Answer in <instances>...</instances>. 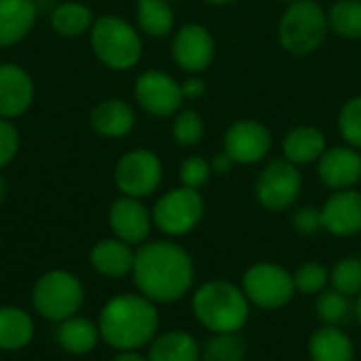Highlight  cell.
<instances>
[{"label": "cell", "instance_id": "1", "mask_svg": "<svg viewBox=\"0 0 361 361\" xmlns=\"http://www.w3.org/2000/svg\"><path fill=\"white\" fill-rule=\"evenodd\" d=\"M133 283L154 305H173L195 283L192 256L176 241H146L135 250Z\"/></svg>", "mask_w": 361, "mask_h": 361}, {"label": "cell", "instance_id": "2", "mask_svg": "<svg viewBox=\"0 0 361 361\" xmlns=\"http://www.w3.org/2000/svg\"><path fill=\"white\" fill-rule=\"evenodd\" d=\"M159 305L140 292L112 296L99 311L97 328L102 341L114 351H140L159 334Z\"/></svg>", "mask_w": 361, "mask_h": 361}, {"label": "cell", "instance_id": "3", "mask_svg": "<svg viewBox=\"0 0 361 361\" xmlns=\"http://www.w3.org/2000/svg\"><path fill=\"white\" fill-rule=\"evenodd\" d=\"M190 309L209 334H228L245 328L252 305L241 286L226 279H209L195 290Z\"/></svg>", "mask_w": 361, "mask_h": 361}, {"label": "cell", "instance_id": "4", "mask_svg": "<svg viewBox=\"0 0 361 361\" xmlns=\"http://www.w3.org/2000/svg\"><path fill=\"white\" fill-rule=\"evenodd\" d=\"M328 32V11L317 0H298L288 4L277 25L281 49L294 57H307L319 51Z\"/></svg>", "mask_w": 361, "mask_h": 361}, {"label": "cell", "instance_id": "5", "mask_svg": "<svg viewBox=\"0 0 361 361\" xmlns=\"http://www.w3.org/2000/svg\"><path fill=\"white\" fill-rule=\"evenodd\" d=\"M91 49L104 66L125 72L137 66L144 44L129 21L116 15H104L91 27Z\"/></svg>", "mask_w": 361, "mask_h": 361}, {"label": "cell", "instance_id": "6", "mask_svg": "<svg viewBox=\"0 0 361 361\" xmlns=\"http://www.w3.org/2000/svg\"><path fill=\"white\" fill-rule=\"evenodd\" d=\"M85 302L82 281L70 271H47L42 273L32 288V307L34 311L49 322H63L72 315H78Z\"/></svg>", "mask_w": 361, "mask_h": 361}, {"label": "cell", "instance_id": "7", "mask_svg": "<svg viewBox=\"0 0 361 361\" xmlns=\"http://www.w3.org/2000/svg\"><path fill=\"white\" fill-rule=\"evenodd\" d=\"M205 216V199L201 190L178 186L161 195L152 207V224L167 237H184L192 233Z\"/></svg>", "mask_w": 361, "mask_h": 361}, {"label": "cell", "instance_id": "8", "mask_svg": "<svg viewBox=\"0 0 361 361\" xmlns=\"http://www.w3.org/2000/svg\"><path fill=\"white\" fill-rule=\"evenodd\" d=\"M241 290L252 307L277 311L292 302L296 294L294 275L277 262H256L241 279Z\"/></svg>", "mask_w": 361, "mask_h": 361}, {"label": "cell", "instance_id": "9", "mask_svg": "<svg viewBox=\"0 0 361 361\" xmlns=\"http://www.w3.org/2000/svg\"><path fill=\"white\" fill-rule=\"evenodd\" d=\"M302 192V173L300 167L281 159L264 165L254 182L256 201L269 212L290 209Z\"/></svg>", "mask_w": 361, "mask_h": 361}, {"label": "cell", "instance_id": "10", "mask_svg": "<svg viewBox=\"0 0 361 361\" xmlns=\"http://www.w3.org/2000/svg\"><path fill=\"white\" fill-rule=\"evenodd\" d=\"M114 182L125 197L146 199L154 195L163 182V163L159 154L148 148L129 150L114 167Z\"/></svg>", "mask_w": 361, "mask_h": 361}, {"label": "cell", "instance_id": "11", "mask_svg": "<svg viewBox=\"0 0 361 361\" xmlns=\"http://www.w3.org/2000/svg\"><path fill=\"white\" fill-rule=\"evenodd\" d=\"M222 150L237 165H256L271 154L273 133L260 121L239 118L226 127L222 135Z\"/></svg>", "mask_w": 361, "mask_h": 361}, {"label": "cell", "instance_id": "12", "mask_svg": "<svg viewBox=\"0 0 361 361\" xmlns=\"http://www.w3.org/2000/svg\"><path fill=\"white\" fill-rule=\"evenodd\" d=\"M135 102L142 106V110H146L152 116H173L176 112L182 110L184 106V93H182V85L169 76L167 72L161 70H146L137 76L135 87Z\"/></svg>", "mask_w": 361, "mask_h": 361}, {"label": "cell", "instance_id": "13", "mask_svg": "<svg viewBox=\"0 0 361 361\" xmlns=\"http://www.w3.org/2000/svg\"><path fill=\"white\" fill-rule=\"evenodd\" d=\"M171 57L180 70L188 74H203L216 59L214 34L201 23L182 25L173 36Z\"/></svg>", "mask_w": 361, "mask_h": 361}, {"label": "cell", "instance_id": "14", "mask_svg": "<svg viewBox=\"0 0 361 361\" xmlns=\"http://www.w3.org/2000/svg\"><path fill=\"white\" fill-rule=\"evenodd\" d=\"M108 224L116 239L129 245H142L148 241L152 231V212L142 203V199L121 197L108 209Z\"/></svg>", "mask_w": 361, "mask_h": 361}, {"label": "cell", "instance_id": "15", "mask_svg": "<svg viewBox=\"0 0 361 361\" xmlns=\"http://www.w3.org/2000/svg\"><path fill=\"white\" fill-rule=\"evenodd\" d=\"M319 209L326 233L341 239L361 233V192L357 188L332 190Z\"/></svg>", "mask_w": 361, "mask_h": 361}, {"label": "cell", "instance_id": "16", "mask_svg": "<svg viewBox=\"0 0 361 361\" xmlns=\"http://www.w3.org/2000/svg\"><path fill=\"white\" fill-rule=\"evenodd\" d=\"M317 176L330 190L355 188L361 182V150L347 144L328 148L317 161Z\"/></svg>", "mask_w": 361, "mask_h": 361}, {"label": "cell", "instance_id": "17", "mask_svg": "<svg viewBox=\"0 0 361 361\" xmlns=\"http://www.w3.org/2000/svg\"><path fill=\"white\" fill-rule=\"evenodd\" d=\"M34 102L32 76L17 63H0V118L27 112Z\"/></svg>", "mask_w": 361, "mask_h": 361}, {"label": "cell", "instance_id": "18", "mask_svg": "<svg viewBox=\"0 0 361 361\" xmlns=\"http://www.w3.org/2000/svg\"><path fill=\"white\" fill-rule=\"evenodd\" d=\"M133 262H135V250L133 245L110 237V239H102L97 241L91 252H89V264L91 269L108 279H121L131 275L133 271Z\"/></svg>", "mask_w": 361, "mask_h": 361}, {"label": "cell", "instance_id": "19", "mask_svg": "<svg viewBox=\"0 0 361 361\" xmlns=\"http://www.w3.org/2000/svg\"><path fill=\"white\" fill-rule=\"evenodd\" d=\"M328 150V137L319 127L300 125L286 133L281 142L283 159L302 167V165H317L322 154Z\"/></svg>", "mask_w": 361, "mask_h": 361}, {"label": "cell", "instance_id": "20", "mask_svg": "<svg viewBox=\"0 0 361 361\" xmlns=\"http://www.w3.org/2000/svg\"><path fill=\"white\" fill-rule=\"evenodd\" d=\"M91 127L102 137L118 140L129 135L135 127V112L125 99L110 97L91 110Z\"/></svg>", "mask_w": 361, "mask_h": 361}, {"label": "cell", "instance_id": "21", "mask_svg": "<svg viewBox=\"0 0 361 361\" xmlns=\"http://www.w3.org/2000/svg\"><path fill=\"white\" fill-rule=\"evenodd\" d=\"M311 361H355V345L341 326L317 328L307 343Z\"/></svg>", "mask_w": 361, "mask_h": 361}, {"label": "cell", "instance_id": "22", "mask_svg": "<svg viewBox=\"0 0 361 361\" xmlns=\"http://www.w3.org/2000/svg\"><path fill=\"white\" fill-rule=\"evenodd\" d=\"M36 23L34 0H0V47L23 40Z\"/></svg>", "mask_w": 361, "mask_h": 361}, {"label": "cell", "instance_id": "23", "mask_svg": "<svg viewBox=\"0 0 361 361\" xmlns=\"http://www.w3.org/2000/svg\"><path fill=\"white\" fill-rule=\"evenodd\" d=\"M55 341L70 355H89L91 351H95L102 336L97 324H93L87 317L72 315L57 324Z\"/></svg>", "mask_w": 361, "mask_h": 361}, {"label": "cell", "instance_id": "24", "mask_svg": "<svg viewBox=\"0 0 361 361\" xmlns=\"http://www.w3.org/2000/svg\"><path fill=\"white\" fill-rule=\"evenodd\" d=\"M148 361H201V345L186 330H167L148 345Z\"/></svg>", "mask_w": 361, "mask_h": 361}, {"label": "cell", "instance_id": "25", "mask_svg": "<svg viewBox=\"0 0 361 361\" xmlns=\"http://www.w3.org/2000/svg\"><path fill=\"white\" fill-rule=\"evenodd\" d=\"M36 326L32 315L21 307H0V351H21L34 338Z\"/></svg>", "mask_w": 361, "mask_h": 361}, {"label": "cell", "instance_id": "26", "mask_svg": "<svg viewBox=\"0 0 361 361\" xmlns=\"http://www.w3.org/2000/svg\"><path fill=\"white\" fill-rule=\"evenodd\" d=\"M135 19L140 30L150 38H165L176 25L169 0H135Z\"/></svg>", "mask_w": 361, "mask_h": 361}, {"label": "cell", "instance_id": "27", "mask_svg": "<svg viewBox=\"0 0 361 361\" xmlns=\"http://www.w3.org/2000/svg\"><path fill=\"white\" fill-rule=\"evenodd\" d=\"M93 23H95L93 13L82 2H61L51 13L53 30L66 38H76V36L85 34L87 30L93 27Z\"/></svg>", "mask_w": 361, "mask_h": 361}, {"label": "cell", "instance_id": "28", "mask_svg": "<svg viewBox=\"0 0 361 361\" xmlns=\"http://www.w3.org/2000/svg\"><path fill=\"white\" fill-rule=\"evenodd\" d=\"M330 32L345 40H361V0H336L328 8Z\"/></svg>", "mask_w": 361, "mask_h": 361}, {"label": "cell", "instance_id": "29", "mask_svg": "<svg viewBox=\"0 0 361 361\" xmlns=\"http://www.w3.org/2000/svg\"><path fill=\"white\" fill-rule=\"evenodd\" d=\"M247 343L239 332L212 334L201 345V361H245Z\"/></svg>", "mask_w": 361, "mask_h": 361}, {"label": "cell", "instance_id": "30", "mask_svg": "<svg viewBox=\"0 0 361 361\" xmlns=\"http://www.w3.org/2000/svg\"><path fill=\"white\" fill-rule=\"evenodd\" d=\"M351 311H353L351 298L341 294L334 288L324 290L315 298V313H317V319L324 326H341L343 322L349 319Z\"/></svg>", "mask_w": 361, "mask_h": 361}, {"label": "cell", "instance_id": "31", "mask_svg": "<svg viewBox=\"0 0 361 361\" xmlns=\"http://www.w3.org/2000/svg\"><path fill=\"white\" fill-rule=\"evenodd\" d=\"M171 135L173 142L182 148H195L203 142L205 137V121L203 116L192 110H180L173 114V123H171Z\"/></svg>", "mask_w": 361, "mask_h": 361}, {"label": "cell", "instance_id": "32", "mask_svg": "<svg viewBox=\"0 0 361 361\" xmlns=\"http://www.w3.org/2000/svg\"><path fill=\"white\" fill-rule=\"evenodd\" d=\"M330 286L341 294L355 298L361 292V258L357 256L341 258L330 271Z\"/></svg>", "mask_w": 361, "mask_h": 361}, {"label": "cell", "instance_id": "33", "mask_svg": "<svg viewBox=\"0 0 361 361\" xmlns=\"http://www.w3.org/2000/svg\"><path fill=\"white\" fill-rule=\"evenodd\" d=\"M336 125L343 142L361 150V95H353L343 104Z\"/></svg>", "mask_w": 361, "mask_h": 361}, {"label": "cell", "instance_id": "34", "mask_svg": "<svg viewBox=\"0 0 361 361\" xmlns=\"http://www.w3.org/2000/svg\"><path fill=\"white\" fill-rule=\"evenodd\" d=\"M292 275L296 292L307 296H317L330 286V271L322 262H305Z\"/></svg>", "mask_w": 361, "mask_h": 361}, {"label": "cell", "instance_id": "35", "mask_svg": "<svg viewBox=\"0 0 361 361\" xmlns=\"http://www.w3.org/2000/svg\"><path fill=\"white\" fill-rule=\"evenodd\" d=\"M212 176H214L212 165H209V161H207L205 157H201V154H190V157H186V159L182 161V165H180V182H182V186H186V188L201 190V188L209 182Z\"/></svg>", "mask_w": 361, "mask_h": 361}, {"label": "cell", "instance_id": "36", "mask_svg": "<svg viewBox=\"0 0 361 361\" xmlns=\"http://www.w3.org/2000/svg\"><path fill=\"white\" fill-rule=\"evenodd\" d=\"M292 228L300 237H315L324 231V220H322V209L313 205L298 207L292 214Z\"/></svg>", "mask_w": 361, "mask_h": 361}, {"label": "cell", "instance_id": "37", "mask_svg": "<svg viewBox=\"0 0 361 361\" xmlns=\"http://www.w3.org/2000/svg\"><path fill=\"white\" fill-rule=\"evenodd\" d=\"M19 150V131L8 118H0V169L6 167Z\"/></svg>", "mask_w": 361, "mask_h": 361}, {"label": "cell", "instance_id": "38", "mask_svg": "<svg viewBox=\"0 0 361 361\" xmlns=\"http://www.w3.org/2000/svg\"><path fill=\"white\" fill-rule=\"evenodd\" d=\"M180 85H182L184 99H201L205 95V91H207V85L201 78V74H190V78H186Z\"/></svg>", "mask_w": 361, "mask_h": 361}, {"label": "cell", "instance_id": "39", "mask_svg": "<svg viewBox=\"0 0 361 361\" xmlns=\"http://www.w3.org/2000/svg\"><path fill=\"white\" fill-rule=\"evenodd\" d=\"M209 165H212V171L216 173V176H224V173H231L233 171V167L237 165L224 150H220L218 154H214L212 157V161H209Z\"/></svg>", "mask_w": 361, "mask_h": 361}, {"label": "cell", "instance_id": "40", "mask_svg": "<svg viewBox=\"0 0 361 361\" xmlns=\"http://www.w3.org/2000/svg\"><path fill=\"white\" fill-rule=\"evenodd\" d=\"M112 361H148V357L142 355L140 351H116Z\"/></svg>", "mask_w": 361, "mask_h": 361}, {"label": "cell", "instance_id": "41", "mask_svg": "<svg viewBox=\"0 0 361 361\" xmlns=\"http://www.w3.org/2000/svg\"><path fill=\"white\" fill-rule=\"evenodd\" d=\"M353 313H355V317H357V322H360L361 326V292L355 296V302H353Z\"/></svg>", "mask_w": 361, "mask_h": 361}, {"label": "cell", "instance_id": "42", "mask_svg": "<svg viewBox=\"0 0 361 361\" xmlns=\"http://www.w3.org/2000/svg\"><path fill=\"white\" fill-rule=\"evenodd\" d=\"M203 2L209 4V6H228V4H233L237 0H203Z\"/></svg>", "mask_w": 361, "mask_h": 361}, {"label": "cell", "instance_id": "43", "mask_svg": "<svg viewBox=\"0 0 361 361\" xmlns=\"http://www.w3.org/2000/svg\"><path fill=\"white\" fill-rule=\"evenodd\" d=\"M6 199V180L2 178V173H0V203Z\"/></svg>", "mask_w": 361, "mask_h": 361}, {"label": "cell", "instance_id": "44", "mask_svg": "<svg viewBox=\"0 0 361 361\" xmlns=\"http://www.w3.org/2000/svg\"><path fill=\"white\" fill-rule=\"evenodd\" d=\"M281 2H283V4L288 6V4H294V2H298V0H281Z\"/></svg>", "mask_w": 361, "mask_h": 361}, {"label": "cell", "instance_id": "45", "mask_svg": "<svg viewBox=\"0 0 361 361\" xmlns=\"http://www.w3.org/2000/svg\"><path fill=\"white\" fill-rule=\"evenodd\" d=\"M169 2H173V0H169Z\"/></svg>", "mask_w": 361, "mask_h": 361}]
</instances>
